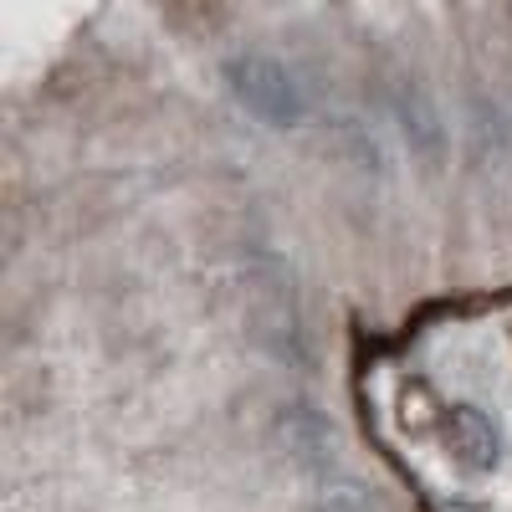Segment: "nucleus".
I'll use <instances>...</instances> for the list:
<instances>
[{"label":"nucleus","instance_id":"20e7f679","mask_svg":"<svg viewBox=\"0 0 512 512\" xmlns=\"http://www.w3.org/2000/svg\"><path fill=\"white\" fill-rule=\"evenodd\" d=\"M390 103H395V118H400V128H405L410 149L436 159V154L446 149V123H441V113H436V98L425 93L420 82H400Z\"/></svg>","mask_w":512,"mask_h":512},{"label":"nucleus","instance_id":"f257e3e1","mask_svg":"<svg viewBox=\"0 0 512 512\" xmlns=\"http://www.w3.org/2000/svg\"><path fill=\"white\" fill-rule=\"evenodd\" d=\"M221 82H226V93L231 103L256 118V123H267V128H303L313 118V98L303 88V77H297L282 57L272 52H236L221 62Z\"/></svg>","mask_w":512,"mask_h":512},{"label":"nucleus","instance_id":"7ed1b4c3","mask_svg":"<svg viewBox=\"0 0 512 512\" xmlns=\"http://www.w3.org/2000/svg\"><path fill=\"white\" fill-rule=\"evenodd\" d=\"M441 446L456 466H466V472H477V477L502 461V431L477 405H451L441 415Z\"/></svg>","mask_w":512,"mask_h":512},{"label":"nucleus","instance_id":"f03ea898","mask_svg":"<svg viewBox=\"0 0 512 512\" xmlns=\"http://www.w3.org/2000/svg\"><path fill=\"white\" fill-rule=\"evenodd\" d=\"M251 297H256V344L262 349H272V354H282L287 364L297 359V349L292 344H303V318H297V282H292V272H287V262H277V256H267L262 267H256V287H251Z\"/></svg>","mask_w":512,"mask_h":512}]
</instances>
